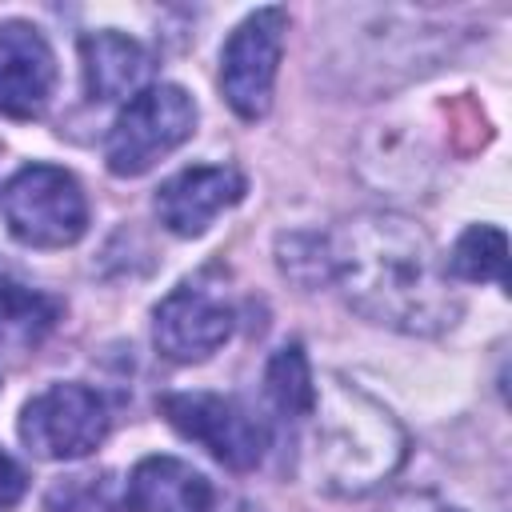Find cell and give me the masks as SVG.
<instances>
[{
	"instance_id": "6",
	"label": "cell",
	"mask_w": 512,
	"mask_h": 512,
	"mask_svg": "<svg viewBox=\"0 0 512 512\" xmlns=\"http://www.w3.org/2000/svg\"><path fill=\"white\" fill-rule=\"evenodd\" d=\"M108 404L88 384H52L20 412V440L40 460H80L108 436Z\"/></svg>"
},
{
	"instance_id": "3",
	"label": "cell",
	"mask_w": 512,
	"mask_h": 512,
	"mask_svg": "<svg viewBox=\"0 0 512 512\" xmlns=\"http://www.w3.org/2000/svg\"><path fill=\"white\" fill-rule=\"evenodd\" d=\"M196 132V100L180 84H148L116 116L104 160L112 176H144Z\"/></svg>"
},
{
	"instance_id": "17",
	"label": "cell",
	"mask_w": 512,
	"mask_h": 512,
	"mask_svg": "<svg viewBox=\"0 0 512 512\" xmlns=\"http://www.w3.org/2000/svg\"><path fill=\"white\" fill-rule=\"evenodd\" d=\"M376 512H496V508H488L484 500L476 504V500L448 492V488L420 484V488H400V492L384 496Z\"/></svg>"
},
{
	"instance_id": "5",
	"label": "cell",
	"mask_w": 512,
	"mask_h": 512,
	"mask_svg": "<svg viewBox=\"0 0 512 512\" xmlns=\"http://www.w3.org/2000/svg\"><path fill=\"white\" fill-rule=\"evenodd\" d=\"M160 416L212 460L232 472H252L268 452V428L240 400L220 392H168L160 396Z\"/></svg>"
},
{
	"instance_id": "11",
	"label": "cell",
	"mask_w": 512,
	"mask_h": 512,
	"mask_svg": "<svg viewBox=\"0 0 512 512\" xmlns=\"http://www.w3.org/2000/svg\"><path fill=\"white\" fill-rule=\"evenodd\" d=\"M128 512H212V480L176 456H144L124 484Z\"/></svg>"
},
{
	"instance_id": "13",
	"label": "cell",
	"mask_w": 512,
	"mask_h": 512,
	"mask_svg": "<svg viewBox=\"0 0 512 512\" xmlns=\"http://www.w3.org/2000/svg\"><path fill=\"white\" fill-rule=\"evenodd\" d=\"M60 300L20 284V280H0V352L4 356H28L36 352L48 332L60 324Z\"/></svg>"
},
{
	"instance_id": "12",
	"label": "cell",
	"mask_w": 512,
	"mask_h": 512,
	"mask_svg": "<svg viewBox=\"0 0 512 512\" xmlns=\"http://www.w3.org/2000/svg\"><path fill=\"white\" fill-rule=\"evenodd\" d=\"M80 68H84L88 96L100 104H112V100H132L136 92L148 88L152 56L140 40L104 28L80 40Z\"/></svg>"
},
{
	"instance_id": "10",
	"label": "cell",
	"mask_w": 512,
	"mask_h": 512,
	"mask_svg": "<svg viewBox=\"0 0 512 512\" xmlns=\"http://www.w3.org/2000/svg\"><path fill=\"white\" fill-rule=\"evenodd\" d=\"M56 88V56L44 32L28 20L0 24V112L12 120H36Z\"/></svg>"
},
{
	"instance_id": "2",
	"label": "cell",
	"mask_w": 512,
	"mask_h": 512,
	"mask_svg": "<svg viewBox=\"0 0 512 512\" xmlns=\"http://www.w3.org/2000/svg\"><path fill=\"white\" fill-rule=\"evenodd\" d=\"M308 468L332 496H364L392 480L408 456L404 424L344 376H316L308 408Z\"/></svg>"
},
{
	"instance_id": "9",
	"label": "cell",
	"mask_w": 512,
	"mask_h": 512,
	"mask_svg": "<svg viewBox=\"0 0 512 512\" xmlns=\"http://www.w3.org/2000/svg\"><path fill=\"white\" fill-rule=\"evenodd\" d=\"M248 180L232 164H196L156 188V216L172 236H204L220 212L240 204Z\"/></svg>"
},
{
	"instance_id": "1",
	"label": "cell",
	"mask_w": 512,
	"mask_h": 512,
	"mask_svg": "<svg viewBox=\"0 0 512 512\" xmlns=\"http://www.w3.org/2000/svg\"><path fill=\"white\" fill-rule=\"evenodd\" d=\"M320 244L328 280L368 324L404 336H440L456 324L460 292L416 220L400 212H356Z\"/></svg>"
},
{
	"instance_id": "15",
	"label": "cell",
	"mask_w": 512,
	"mask_h": 512,
	"mask_svg": "<svg viewBox=\"0 0 512 512\" xmlns=\"http://www.w3.org/2000/svg\"><path fill=\"white\" fill-rule=\"evenodd\" d=\"M264 384H268V396H272V404H276L280 416H288V420H304L308 416L312 392H316V376H312L308 356H304L300 344L276 348V356L268 360Z\"/></svg>"
},
{
	"instance_id": "16",
	"label": "cell",
	"mask_w": 512,
	"mask_h": 512,
	"mask_svg": "<svg viewBox=\"0 0 512 512\" xmlns=\"http://www.w3.org/2000/svg\"><path fill=\"white\" fill-rule=\"evenodd\" d=\"M44 512H128V504L112 472H84L52 484Z\"/></svg>"
},
{
	"instance_id": "14",
	"label": "cell",
	"mask_w": 512,
	"mask_h": 512,
	"mask_svg": "<svg viewBox=\"0 0 512 512\" xmlns=\"http://www.w3.org/2000/svg\"><path fill=\"white\" fill-rule=\"evenodd\" d=\"M504 264H508V240L496 224H472L468 232H460V240L452 244V256L444 260L448 276L460 280H492L504 284Z\"/></svg>"
},
{
	"instance_id": "8",
	"label": "cell",
	"mask_w": 512,
	"mask_h": 512,
	"mask_svg": "<svg viewBox=\"0 0 512 512\" xmlns=\"http://www.w3.org/2000/svg\"><path fill=\"white\" fill-rule=\"evenodd\" d=\"M232 336V308L224 296L200 284L172 288L152 312V340L172 364H200Z\"/></svg>"
},
{
	"instance_id": "4",
	"label": "cell",
	"mask_w": 512,
	"mask_h": 512,
	"mask_svg": "<svg viewBox=\"0 0 512 512\" xmlns=\"http://www.w3.org/2000/svg\"><path fill=\"white\" fill-rule=\"evenodd\" d=\"M8 232L28 248H68L88 228V200L72 172L56 164L20 168L0 196Z\"/></svg>"
},
{
	"instance_id": "7",
	"label": "cell",
	"mask_w": 512,
	"mask_h": 512,
	"mask_svg": "<svg viewBox=\"0 0 512 512\" xmlns=\"http://www.w3.org/2000/svg\"><path fill=\"white\" fill-rule=\"evenodd\" d=\"M284 32H288L284 8H256L232 28L220 52V96L240 120H260L272 108Z\"/></svg>"
},
{
	"instance_id": "18",
	"label": "cell",
	"mask_w": 512,
	"mask_h": 512,
	"mask_svg": "<svg viewBox=\"0 0 512 512\" xmlns=\"http://www.w3.org/2000/svg\"><path fill=\"white\" fill-rule=\"evenodd\" d=\"M24 484H28L24 468H20V464H16L8 452H0V508L16 504V500L24 496Z\"/></svg>"
},
{
	"instance_id": "19",
	"label": "cell",
	"mask_w": 512,
	"mask_h": 512,
	"mask_svg": "<svg viewBox=\"0 0 512 512\" xmlns=\"http://www.w3.org/2000/svg\"><path fill=\"white\" fill-rule=\"evenodd\" d=\"M228 504H232V512H260V508L248 504V500H228ZM220 512H224V508H220Z\"/></svg>"
}]
</instances>
